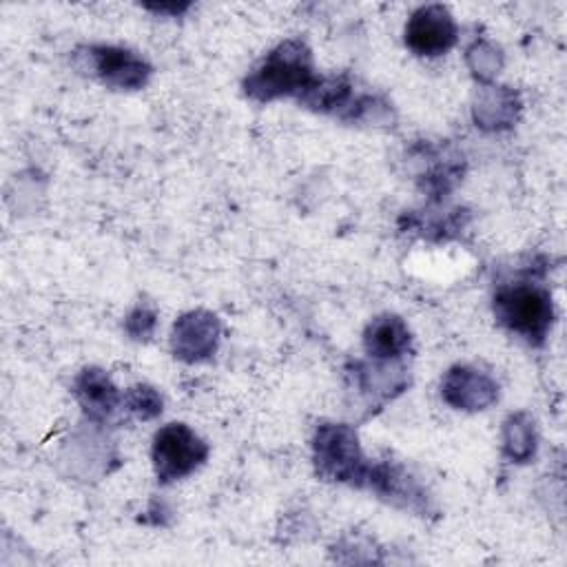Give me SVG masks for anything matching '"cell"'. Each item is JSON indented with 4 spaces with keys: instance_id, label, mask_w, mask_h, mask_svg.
I'll use <instances>...</instances> for the list:
<instances>
[{
    "instance_id": "1",
    "label": "cell",
    "mask_w": 567,
    "mask_h": 567,
    "mask_svg": "<svg viewBox=\"0 0 567 567\" xmlns=\"http://www.w3.org/2000/svg\"><path fill=\"white\" fill-rule=\"evenodd\" d=\"M312 82L310 53L301 42H286L246 80V91L257 100H272L303 91Z\"/></svg>"
},
{
    "instance_id": "2",
    "label": "cell",
    "mask_w": 567,
    "mask_h": 567,
    "mask_svg": "<svg viewBox=\"0 0 567 567\" xmlns=\"http://www.w3.org/2000/svg\"><path fill=\"white\" fill-rule=\"evenodd\" d=\"M494 312L501 323L529 341H540L554 319L551 297L543 288L527 284L503 288L494 299Z\"/></svg>"
},
{
    "instance_id": "3",
    "label": "cell",
    "mask_w": 567,
    "mask_h": 567,
    "mask_svg": "<svg viewBox=\"0 0 567 567\" xmlns=\"http://www.w3.org/2000/svg\"><path fill=\"white\" fill-rule=\"evenodd\" d=\"M206 458V445L184 423H171L155 434L153 461L162 481H175L190 474Z\"/></svg>"
},
{
    "instance_id": "4",
    "label": "cell",
    "mask_w": 567,
    "mask_h": 567,
    "mask_svg": "<svg viewBox=\"0 0 567 567\" xmlns=\"http://www.w3.org/2000/svg\"><path fill=\"white\" fill-rule=\"evenodd\" d=\"M317 467L321 474L337 481L361 478L363 461L357 445V436L346 425H326L315 439Z\"/></svg>"
},
{
    "instance_id": "5",
    "label": "cell",
    "mask_w": 567,
    "mask_h": 567,
    "mask_svg": "<svg viewBox=\"0 0 567 567\" xmlns=\"http://www.w3.org/2000/svg\"><path fill=\"white\" fill-rule=\"evenodd\" d=\"M405 42L419 55H441L456 42V24L441 4H427L412 13Z\"/></svg>"
},
{
    "instance_id": "6",
    "label": "cell",
    "mask_w": 567,
    "mask_h": 567,
    "mask_svg": "<svg viewBox=\"0 0 567 567\" xmlns=\"http://www.w3.org/2000/svg\"><path fill=\"white\" fill-rule=\"evenodd\" d=\"M496 383L478 370L452 368L443 381L447 403L463 410H483L496 399Z\"/></svg>"
},
{
    "instance_id": "7",
    "label": "cell",
    "mask_w": 567,
    "mask_h": 567,
    "mask_svg": "<svg viewBox=\"0 0 567 567\" xmlns=\"http://www.w3.org/2000/svg\"><path fill=\"white\" fill-rule=\"evenodd\" d=\"M93 62L97 75L117 89H137L146 82L148 66L135 53L115 49V47H97L93 49Z\"/></svg>"
},
{
    "instance_id": "8",
    "label": "cell",
    "mask_w": 567,
    "mask_h": 567,
    "mask_svg": "<svg viewBox=\"0 0 567 567\" xmlns=\"http://www.w3.org/2000/svg\"><path fill=\"white\" fill-rule=\"evenodd\" d=\"M217 321L213 315L193 312L175 326V352L184 359H202L215 350Z\"/></svg>"
},
{
    "instance_id": "9",
    "label": "cell",
    "mask_w": 567,
    "mask_h": 567,
    "mask_svg": "<svg viewBox=\"0 0 567 567\" xmlns=\"http://www.w3.org/2000/svg\"><path fill=\"white\" fill-rule=\"evenodd\" d=\"M408 343H410V332L399 317H390V315L379 317L370 323L365 332L368 352L381 359L399 357L408 348Z\"/></svg>"
},
{
    "instance_id": "10",
    "label": "cell",
    "mask_w": 567,
    "mask_h": 567,
    "mask_svg": "<svg viewBox=\"0 0 567 567\" xmlns=\"http://www.w3.org/2000/svg\"><path fill=\"white\" fill-rule=\"evenodd\" d=\"M75 388L82 408L91 416H106L117 403V390L100 370H84Z\"/></svg>"
},
{
    "instance_id": "11",
    "label": "cell",
    "mask_w": 567,
    "mask_h": 567,
    "mask_svg": "<svg viewBox=\"0 0 567 567\" xmlns=\"http://www.w3.org/2000/svg\"><path fill=\"white\" fill-rule=\"evenodd\" d=\"M505 452L514 461H527L534 454V427L525 414H516L507 421Z\"/></svg>"
},
{
    "instance_id": "12",
    "label": "cell",
    "mask_w": 567,
    "mask_h": 567,
    "mask_svg": "<svg viewBox=\"0 0 567 567\" xmlns=\"http://www.w3.org/2000/svg\"><path fill=\"white\" fill-rule=\"evenodd\" d=\"M131 408L140 416H153L162 410V401L157 399V394L151 388H135L131 392Z\"/></svg>"
}]
</instances>
